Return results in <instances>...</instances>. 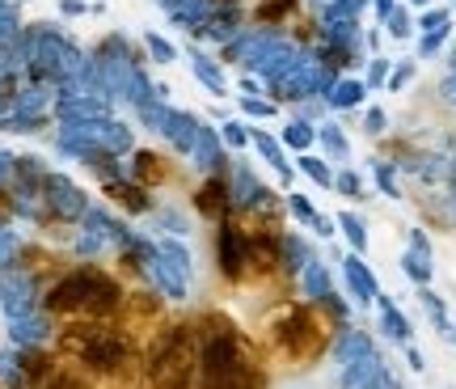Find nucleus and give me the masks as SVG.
<instances>
[{
	"mask_svg": "<svg viewBox=\"0 0 456 389\" xmlns=\"http://www.w3.org/2000/svg\"><path fill=\"white\" fill-rule=\"evenodd\" d=\"M338 318H346V305L330 296H309V301H275L258 322V352L266 368H313L317 360L334 347L338 335Z\"/></svg>",
	"mask_w": 456,
	"mask_h": 389,
	"instance_id": "obj_1",
	"label": "nucleus"
},
{
	"mask_svg": "<svg viewBox=\"0 0 456 389\" xmlns=\"http://www.w3.org/2000/svg\"><path fill=\"white\" fill-rule=\"evenodd\" d=\"M203 356L195 389H266V360L224 318H203Z\"/></svg>",
	"mask_w": 456,
	"mask_h": 389,
	"instance_id": "obj_2",
	"label": "nucleus"
},
{
	"mask_svg": "<svg viewBox=\"0 0 456 389\" xmlns=\"http://www.w3.org/2000/svg\"><path fill=\"white\" fill-rule=\"evenodd\" d=\"M127 288L102 271V267H72L64 276L51 279L47 288V313L60 318L64 326L77 322H114Z\"/></svg>",
	"mask_w": 456,
	"mask_h": 389,
	"instance_id": "obj_3",
	"label": "nucleus"
},
{
	"mask_svg": "<svg viewBox=\"0 0 456 389\" xmlns=\"http://www.w3.org/2000/svg\"><path fill=\"white\" fill-rule=\"evenodd\" d=\"M199 356H203V326L169 322L161 339L144 352L148 389H195Z\"/></svg>",
	"mask_w": 456,
	"mask_h": 389,
	"instance_id": "obj_4",
	"label": "nucleus"
},
{
	"mask_svg": "<svg viewBox=\"0 0 456 389\" xmlns=\"http://www.w3.org/2000/svg\"><path fill=\"white\" fill-rule=\"evenodd\" d=\"M165 326H169L165 305H161V296H152V292H127L123 305H118V318H114V330H118L135 352H148L152 343L161 339Z\"/></svg>",
	"mask_w": 456,
	"mask_h": 389,
	"instance_id": "obj_5",
	"label": "nucleus"
},
{
	"mask_svg": "<svg viewBox=\"0 0 456 389\" xmlns=\"http://www.w3.org/2000/svg\"><path fill=\"white\" fill-rule=\"evenodd\" d=\"M195 211L203 220H212V225H224L228 216H232V186H228L224 174H212L195 191Z\"/></svg>",
	"mask_w": 456,
	"mask_h": 389,
	"instance_id": "obj_6",
	"label": "nucleus"
},
{
	"mask_svg": "<svg viewBox=\"0 0 456 389\" xmlns=\"http://www.w3.org/2000/svg\"><path fill=\"white\" fill-rule=\"evenodd\" d=\"M342 279H346L351 296H355V301H363V305L380 296V288H376V276L368 271V267H363V259H359V254H346V259H342Z\"/></svg>",
	"mask_w": 456,
	"mask_h": 389,
	"instance_id": "obj_7",
	"label": "nucleus"
},
{
	"mask_svg": "<svg viewBox=\"0 0 456 389\" xmlns=\"http://www.w3.org/2000/svg\"><path fill=\"white\" fill-rule=\"evenodd\" d=\"M376 305H380V313H385V335H393V339L410 343V322H406V313H397V305H393L389 296H376Z\"/></svg>",
	"mask_w": 456,
	"mask_h": 389,
	"instance_id": "obj_8",
	"label": "nucleus"
},
{
	"mask_svg": "<svg viewBox=\"0 0 456 389\" xmlns=\"http://www.w3.org/2000/svg\"><path fill=\"white\" fill-rule=\"evenodd\" d=\"M110 194H114V203H123L127 211H144V208H148L144 186H123V182H114Z\"/></svg>",
	"mask_w": 456,
	"mask_h": 389,
	"instance_id": "obj_9",
	"label": "nucleus"
},
{
	"mask_svg": "<svg viewBox=\"0 0 456 389\" xmlns=\"http://www.w3.org/2000/svg\"><path fill=\"white\" fill-rule=\"evenodd\" d=\"M338 225L346 228V242H351V250H355V254H363V250H368V233H363V220H359V216H351V211H342Z\"/></svg>",
	"mask_w": 456,
	"mask_h": 389,
	"instance_id": "obj_10",
	"label": "nucleus"
},
{
	"mask_svg": "<svg viewBox=\"0 0 456 389\" xmlns=\"http://www.w3.org/2000/svg\"><path fill=\"white\" fill-rule=\"evenodd\" d=\"M402 271H406V276L414 279V284H423V288L431 284V262H427V254H419V250L402 259Z\"/></svg>",
	"mask_w": 456,
	"mask_h": 389,
	"instance_id": "obj_11",
	"label": "nucleus"
},
{
	"mask_svg": "<svg viewBox=\"0 0 456 389\" xmlns=\"http://www.w3.org/2000/svg\"><path fill=\"white\" fill-rule=\"evenodd\" d=\"M300 170H305V174H309L317 186H330V182H334V174H330V170L317 161V157H300Z\"/></svg>",
	"mask_w": 456,
	"mask_h": 389,
	"instance_id": "obj_12",
	"label": "nucleus"
},
{
	"mask_svg": "<svg viewBox=\"0 0 456 389\" xmlns=\"http://www.w3.org/2000/svg\"><path fill=\"white\" fill-rule=\"evenodd\" d=\"M292 211H296V220H305V225H317V208H313L305 194H292Z\"/></svg>",
	"mask_w": 456,
	"mask_h": 389,
	"instance_id": "obj_13",
	"label": "nucleus"
},
{
	"mask_svg": "<svg viewBox=\"0 0 456 389\" xmlns=\"http://www.w3.org/2000/svg\"><path fill=\"white\" fill-rule=\"evenodd\" d=\"M9 216H13V199H9V194L0 191V225H4Z\"/></svg>",
	"mask_w": 456,
	"mask_h": 389,
	"instance_id": "obj_14",
	"label": "nucleus"
},
{
	"mask_svg": "<svg viewBox=\"0 0 456 389\" xmlns=\"http://www.w3.org/2000/svg\"><path fill=\"white\" fill-rule=\"evenodd\" d=\"M338 186L351 194V199H359V178H351V174H346V178H338Z\"/></svg>",
	"mask_w": 456,
	"mask_h": 389,
	"instance_id": "obj_15",
	"label": "nucleus"
},
{
	"mask_svg": "<svg viewBox=\"0 0 456 389\" xmlns=\"http://www.w3.org/2000/svg\"><path fill=\"white\" fill-rule=\"evenodd\" d=\"M406 356H410V368H414V373H423V356H419V352H414V347H410Z\"/></svg>",
	"mask_w": 456,
	"mask_h": 389,
	"instance_id": "obj_16",
	"label": "nucleus"
},
{
	"mask_svg": "<svg viewBox=\"0 0 456 389\" xmlns=\"http://www.w3.org/2000/svg\"><path fill=\"white\" fill-rule=\"evenodd\" d=\"M0 389H21V385H0Z\"/></svg>",
	"mask_w": 456,
	"mask_h": 389,
	"instance_id": "obj_17",
	"label": "nucleus"
}]
</instances>
